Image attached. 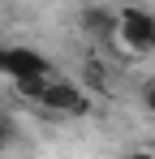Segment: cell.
Masks as SVG:
<instances>
[{
  "label": "cell",
  "mask_w": 155,
  "mask_h": 159,
  "mask_svg": "<svg viewBox=\"0 0 155 159\" xmlns=\"http://www.w3.org/2000/svg\"><path fill=\"white\" fill-rule=\"evenodd\" d=\"M26 90V99H35V103H43V107H52V112H82L86 107V99L78 95L69 82H56L48 73V78H30V82H17Z\"/></svg>",
  "instance_id": "obj_1"
},
{
  "label": "cell",
  "mask_w": 155,
  "mask_h": 159,
  "mask_svg": "<svg viewBox=\"0 0 155 159\" xmlns=\"http://www.w3.org/2000/svg\"><path fill=\"white\" fill-rule=\"evenodd\" d=\"M0 69L9 73L13 82H30V78H48V60L30 48H0Z\"/></svg>",
  "instance_id": "obj_2"
},
{
  "label": "cell",
  "mask_w": 155,
  "mask_h": 159,
  "mask_svg": "<svg viewBox=\"0 0 155 159\" xmlns=\"http://www.w3.org/2000/svg\"><path fill=\"white\" fill-rule=\"evenodd\" d=\"M116 34L125 39L134 52H151L155 48V13H147V9H125Z\"/></svg>",
  "instance_id": "obj_3"
},
{
  "label": "cell",
  "mask_w": 155,
  "mask_h": 159,
  "mask_svg": "<svg viewBox=\"0 0 155 159\" xmlns=\"http://www.w3.org/2000/svg\"><path fill=\"white\" fill-rule=\"evenodd\" d=\"M82 22H86L91 34H116V30H121V17H112V13H103V9H86Z\"/></svg>",
  "instance_id": "obj_4"
},
{
  "label": "cell",
  "mask_w": 155,
  "mask_h": 159,
  "mask_svg": "<svg viewBox=\"0 0 155 159\" xmlns=\"http://www.w3.org/2000/svg\"><path fill=\"white\" fill-rule=\"evenodd\" d=\"M142 99H147V107H151V112H155V82H151V86H147V90H142Z\"/></svg>",
  "instance_id": "obj_5"
},
{
  "label": "cell",
  "mask_w": 155,
  "mask_h": 159,
  "mask_svg": "<svg viewBox=\"0 0 155 159\" xmlns=\"http://www.w3.org/2000/svg\"><path fill=\"white\" fill-rule=\"evenodd\" d=\"M125 159H155V151H134V155H125Z\"/></svg>",
  "instance_id": "obj_6"
},
{
  "label": "cell",
  "mask_w": 155,
  "mask_h": 159,
  "mask_svg": "<svg viewBox=\"0 0 155 159\" xmlns=\"http://www.w3.org/2000/svg\"><path fill=\"white\" fill-rule=\"evenodd\" d=\"M0 146H4V133H0Z\"/></svg>",
  "instance_id": "obj_7"
}]
</instances>
